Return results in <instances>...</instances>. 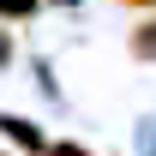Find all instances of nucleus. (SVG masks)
Returning a JSON list of instances; mask_svg holds the SVG:
<instances>
[{"instance_id": "obj_2", "label": "nucleus", "mask_w": 156, "mask_h": 156, "mask_svg": "<svg viewBox=\"0 0 156 156\" xmlns=\"http://www.w3.org/2000/svg\"><path fill=\"white\" fill-rule=\"evenodd\" d=\"M36 12H42V0H0V18L6 24H30Z\"/></svg>"}, {"instance_id": "obj_5", "label": "nucleus", "mask_w": 156, "mask_h": 156, "mask_svg": "<svg viewBox=\"0 0 156 156\" xmlns=\"http://www.w3.org/2000/svg\"><path fill=\"white\" fill-rule=\"evenodd\" d=\"M120 6H138V12H150V6H156V0H120Z\"/></svg>"}, {"instance_id": "obj_4", "label": "nucleus", "mask_w": 156, "mask_h": 156, "mask_svg": "<svg viewBox=\"0 0 156 156\" xmlns=\"http://www.w3.org/2000/svg\"><path fill=\"white\" fill-rule=\"evenodd\" d=\"M48 156H90L84 144H72V138H60V144H48Z\"/></svg>"}, {"instance_id": "obj_1", "label": "nucleus", "mask_w": 156, "mask_h": 156, "mask_svg": "<svg viewBox=\"0 0 156 156\" xmlns=\"http://www.w3.org/2000/svg\"><path fill=\"white\" fill-rule=\"evenodd\" d=\"M0 138H12L24 156H48V138H42V126H30L24 114H0Z\"/></svg>"}, {"instance_id": "obj_3", "label": "nucleus", "mask_w": 156, "mask_h": 156, "mask_svg": "<svg viewBox=\"0 0 156 156\" xmlns=\"http://www.w3.org/2000/svg\"><path fill=\"white\" fill-rule=\"evenodd\" d=\"M132 54H138V60H156V18H144V24L132 30Z\"/></svg>"}]
</instances>
